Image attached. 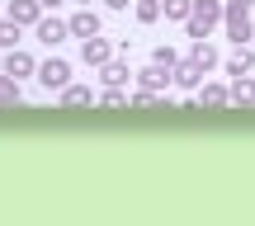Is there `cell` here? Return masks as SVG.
<instances>
[{
	"label": "cell",
	"instance_id": "9c48e42d",
	"mask_svg": "<svg viewBox=\"0 0 255 226\" xmlns=\"http://www.w3.org/2000/svg\"><path fill=\"white\" fill-rule=\"evenodd\" d=\"M66 24H71V38H95L100 33V14H95V9H76Z\"/></svg>",
	"mask_w": 255,
	"mask_h": 226
},
{
	"label": "cell",
	"instance_id": "7c38bea8",
	"mask_svg": "<svg viewBox=\"0 0 255 226\" xmlns=\"http://www.w3.org/2000/svg\"><path fill=\"white\" fill-rule=\"evenodd\" d=\"M251 66H255V47H251V43H241L237 52L227 57V75H232V80H237V75H246Z\"/></svg>",
	"mask_w": 255,
	"mask_h": 226
},
{
	"label": "cell",
	"instance_id": "277c9868",
	"mask_svg": "<svg viewBox=\"0 0 255 226\" xmlns=\"http://www.w3.org/2000/svg\"><path fill=\"white\" fill-rule=\"evenodd\" d=\"M81 62L85 66H104V62H114V47L104 43L100 33H95V38H81Z\"/></svg>",
	"mask_w": 255,
	"mask_h": 226
},
{
	"label": "cell",
	"instance_id": "9a60e30c",
	"mask_svg": "<svg viewBox=\"0 0 255 226\" xmlns=\"http://www.w3.org/2000/svg\"><path fill=\"white\" fill-rule=\"evenodd\" d=\"M24 99V90H19V80L9 71H0V109H14V104Z\"/></svg>",
	"mask_w": 255,
	"mask_h": 226
},
{
	"label": "cell",
	"instance_id": "8fae6325",
	"mask_svg": "<svg viewBox=\"0 0 255 226\" xmlns=\"http://www.w3.org/2000/svg\"><path fill=\"white\" fill-rule=\"evenodd\" d=\"M199 104H203V109H227L232 90H227V85H208V80H203L199 85Z\"/></svg>",
	"mask_w": 255,
	"mask_h": 226
},
{
	"label": "cell",
	"instance_id": "d4e9b609",
	"mask_svg": "<svg viewBox=\"0 0 255 226\" xmlns=\"http://www.w3.org/2000/svg\"><path fill=\"white\" fill-rule=\"evenodd\" d=\"M57 5H62V0H43V9H57Z\"/></svg>",
	"mask_w": 255,
	"mask_h": 226
},
{
	"label": "cell",
	"instance_id": "52a82bcc",
	"mask_svg": "<svg viewBox=\"0 0 255 226\" xmlns=\"http://www.w3.org/2000/svg\"><path fill=\"white\" fill-rule=\"evenodd\" d=\"M9 19L24 28H33L38 19H43V0H9Z\"/></svg>",
	"mask_w": 255,
	"mask_h": 226
},
{
	"label": "cell",
	"instance_id": "ac0fdd59",
	"mask_svg": "<svg viewBox=\"0 0 255 226\" xmlns=\"http://www.w3.org/2000/svg\"><path fill=\"white\" fill-rule=\"evenodd\" d=\"M161 5H165V19H180V24L194 14V0H161Z\"/></svg>",
	"mask_w": 255,
	"mask_h": 226
},
{
	"label": "cell",
	"instance_id": "e0dca14e",
	"mask_svg": "<svg viewBox=\"0 0 255 226\" xmlns=\"http://www.w3.org/2000/svg\"><path fill=\"white\" fill-rule=\"evenodd\" d=\"M100 80H104V85H128V66H123V62H104V66H100Z\"/></svg>",
	"mask_w": 255,
	"mask_h": 226
},
{
	"label": "cell",
	"instance_id": "5b68a950",
	"mask_svg": "<svg viewBox=\"0 0 255 226\" xmlns=\"http://www.w3.org/2000/svg\"><path fill=\"white\" fill-rule=\"evenodd\" d=\"M203 75H208V71H203L194 57H180V66H175V85H180V90H199Z\"/></svg>",
	"mask_w": 255,
	"mask_h": 226
},
{
	"label": "cell",
	"instance_id": "44dd1931",
	"mask_svg": "<svg viewBox=\"0 0 255 226\" xmlns=\"http://www.w3.org/2000/svg\"><path fill=\"white\" fill-rule=\"evenodd\" d=\"M151 62H156V66H165V71H175V66H180V52H175V47H156Z\"/></svg>",
	"mask_w": 255,
	"mask_h": 226
},
{
	"label": "cell",
	"instance_id": "484cf974",
	"mask_svg": "<svg viewBox=\"0 0 255 226\" xmlns=\"http://www.w3.org/2000/svg\"><path fill=\"white\" fill-rule=\"evenodd\" d=\"M76 5H90V0H76Z\"/></svg>",
	"mask_w": 255,
	"mask_h": 226
},
{
	"label": "cell",
	"instance_id": "5bb4252c",
	"mask_svg": "<svg viewBox=\"0 0 255 226\" xmlns=\"http://www.w3.org/2000/svg\"><path fill=\"white\" fill-rule=\"evenodd\" d=\"M62 104H66V109H85V104H100V94H90V85H66Z\"/></svg>",
	"mask_w": 255,
	"mask_h": 226
},
{
	"label": "cell",
	"instance_id": "7402d4cb",
	"mask_svg": "<svg viewBox=\"0 0 255 226\" xmlns=\"http://www.w3.org/2000/svg\"><path fill=\"white\" fill-rule=\"evenodd\" d=\"M184 28H189V38H208V33H213V24H208V19H199V14L184 19Z\"/></svg>",
	"mask_w": 255,
	"mask_h": 226
},
{
	"label": "cell",
	"instance_id": "603a6c76",
	"mask_svg": "<svg viewBox=\"0 0 255 226\" xmlns=\"http://www.w3.org/2000/svg\"><path fill=\"white\" fill-rule=\"evenodd\" d=\"M255 0H227V9H251Z\"/></svg>",
	"mask_w": 255,
	"mask_h": 226
},
{
	"label": "cell",
	"instance_id": "3957f363",
	"mask_svg": "<svg viewBox=\"0 0 255 226\" xmlns=\"http://www.w3.org/2000/svg\"><path fill=\"white\" fill-rule=\"evenodd\" d=\"M33 33H38V43H47V47H57V43H66L71 38V24H62V19H38L33 24Z\"/></svg>",
	"mask_w": 255,
	"mask_h": 226
},
{
	"label": "cell",
	"instance_id": "8992f818",
	"mask_svg": "<svg viewBox=\"0 0 255 226\" xmlns=\"http://www.w3.org/2000/svg\"><path fill=\"white\" fill-rule=\"evenodd\" d=\"M5 71L14 75V80H24V75H38V62L24 52V47H9L5 52Z\"/></svg>",
	"mask_w": 255,
	"mask_h": 226
},
{
	"label": "cell",
	"instance_id": "cb8c5ba5",
	"mask_svg": "<svg viewBox=\"0 0 255 226\" xmlns=\"http://www.w3.org/2000/svg\"><path fill=\"white\" fill-rule=\"evenodd\" d=\"M104 5H109V9H128L132 0H104Z\"/></svg>",
	"mask_w": 255,
	"mask_h": 226
},
{
	"label": "cell",
	"instance_id": "ba28073f",
	"mask_svg": "<svg viewBox=\"0 0 255 226\" xmlns=\"http://www.w3.org/2000/svg\"><path fill=\"white\" fill-rule=\"evenodd\" d=\"M137 80H142V90H156V94H165V85H175V71H165V66H146V71H137Z\"/></svg>",
	"mask_w": 255,
	"mask_h": 226
},
{
	"label": "cell",
	"instance_id": "2e32d148",
	"mask_svg": "<svg viewBox=\"0 0 255 226\" xmlns=\"http://www.w3.org/2000/svg\"><path fill=\"white\" fill-rule=\"evenodd\" d=\"M132 14H137V24H156L165 14V5L161 0H132Z\"/></svg>",
	"mask_w": 255,
	"mask_h": 226
},
{
	"label": "cell",
	"instance_id": "4fadbf2b",
	"mask_svg": "<svg viewBox=\"0 0 255 226\" xmlns=\"http://www.w3.org/2000/svg\"><path fill=\"white\" fill-rule=\"evenodd\" d=\"M189 57H194V62L203 66V71H213V66L222 62V57H218V47H213L208 38H194V47H189Z\"/></svg>",
	"mask_w": 255,
	"mask_h": 226
},
{
	"label": "cell",
	"instance_id": "30bf717a",
	"mask_svg": "<svg viewBox=\"0 0 255 226\" xmlns=\"http://www.w3.org/2000/svg\"><path fill=\"white\" fill-rule=\"evenodd\" d=\"M232 104H237V109H255V75L251 71L232 80Z\"/></svg>",
	"mask_w": 255,
	"mask_h": 226
},
{
	"label": "cell",
	"instance_id": "6da1fadb",
	"mask_svg": "<svg viewBox=\"0 0 255 226\" xmlns=\"http://www.w3.org/2000/svg\"><path fill=\"white\" fill-rule=\"evenodd\" d=\"M38 85H43V90H66V85H71V66H66L62 57L43 62L38 66Z\"/></svg>",
	"mask_w": 255,
	"mask_h": 226
},
{
	"label": "cell",
	"instance_id": "ffe728a7",
	"mask_svg": "<svg viewBox=\"0 0 255 226\" xmlns=\"http://www.w3.org/2000/svg\"><path fill=\"white\" fill-rule=\"evenodd\" d=\"M100 104H104V109H123V104H128V94H123V85H104V94H100Z\"/></svg>",
	"mask_w": 255,
	"mask_h": 226
},
{
	"label": "cell",
	"instance_id": "d6986e66",
	"mask_svg": "<svg viewBox=\"0 0 255 226\" xmlns=\"http://www.w3.org/2000/svg\"><path fill=\"white\" fill-rule=\"evenodd\" d=\"M19 28H24V24H14V19H0V47H5V52H9V47H19Z\"/></svg>",
	"mask_w": 255,
	"mask_h": 226
},
{
	"label": "cell",
	"instance_id": "7a4b0ae2",
	"mask_svg": "<svg viewBox=\"0 0 255 226\" xmlns=\"http://www.w3.org/2000/svg\"><path fill=\"white\" fill-rule=\"evenodd\" d=\"M222 28H227V38L232 43H251L255 38V24H251V9H227V19H222Z\"/></svg>",
	"mask_w": 255,
	"mask_h": 226
}]
</instances>
